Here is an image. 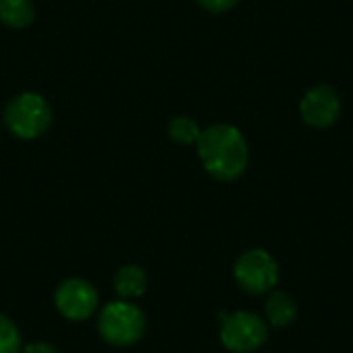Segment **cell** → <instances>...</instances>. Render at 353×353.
Segmentation results:
<instances>
[{
    "mask_svg": "<svg viewBox=\"0 0 353 353\" xmlns=\"http://www.w3.org/2000/svg\"><path fill=\"white\" fill-rule=\"evenodd\" d=\"M114 288L118 292L120 298L124 300H134L139 296L145 294L147 290V275L141 267L137 265H128V267H122L114 279Z\"/></svg>",
    "mask_w": 353,
    "mask_h": 353,
    "instance_id": "obj_9",
    "label": "cell"
},
{
    "mask_svg": "<svg viewBox=\"0 0 353 353\" xmlns=\"http://www.w3.org/2000/svg\"><path fill=\"white\" fill-rule=\"evenodd\" d=\"M221 331L219 339L225 350L234 353H252L265 345L269 325L254 312H219Z\"/></svg>",
    "mask_w": 353,
    "mask_h": 353,
    "instance_id": "obj_3",
    "label": "cell"
},
{
    "mask_svg": "<svg viewBox=\"0 0 353 353\" xmlns=\"http://www.w3.org/2000/svg\"><path fill=\"white\" fill-rule=\"evenodd\" d=\"M201 132L199 124L188 116H178L170 122V139L178 145H196Z\"/></svg>",
    "mask_w": 353,
    "mask_h": 353,
    "instance_id": "obj_11",
    "label": "cell"
},
{
    "mask_svg": "<svg viewBox=\"0 0 353 353\" xmlns=\"http://www.w3.org/2000/svg\"><path fill=\"white\" fill-rule=\"evenodd\" d=\"M196 151L207 174L219 182L238 180L246 172L250 159L244 134L232 124H213L205 128L196 141Z\"/></svg>",
    "mask_w": 353,
    "mask_h": 353,
    "instance_id": "obj_1",
    "label": "cell"
},
{
    "mask_svg": "<svg viewBox=\"0 0 353 353\" xmlns=\"http://www.w3.org/2000/svg\"><path fill=\"white\" fill-rule=\"evenodd\" d=\"M265 314H267V323L275 329H283L290 327L296 316H298V306L296 300L279 290H271L267 304H265Z\"/></svg>",
    "mask_w": 353,
    "mask_h": 353,
    "instance_id": "obj_8",
    "label": "cell"
},
{
    "mask_svg": "<svg viewBox=\"0 0 353 353\" xmlns=\"http://www.w3.org/2000/svg\"><path fill=\"white\" fill-rule=\"evenodd\" d=\"M341 114L339 93L331 85H316L300 101V116L312 128H329Z\"/></svg>",
    "mask_w": 353,
    "mask_h": 353,
    "instance_id": "obj_6",
    "label": "cell"
},
{
    "mask_svg": "<svg viewBox=\"0 0 353 353\" xmlns=\"http://www.w3.org/2000/svg\"><path fill=\"white\" fill-rule=\"evenodd\" d=\"M52 124L50 103L33 91H25L12 97L4 108V126L8 132L23 141L41 137Z\"/></svg>",
    "mask_w": 353,
    "mask_h": 353,
    "instance_id": "obj_2",
    "label": "cell"
},
{
    "mask_svg": "<svg viewBox=\"0 0 353 353\" xmlns=\"http://www.w3.org/2000/svg\"><path fill=\"white\" fill-rule=\"evenodd\" d=\"M35 19V8L31 0H0V21L6 27L23 29Z\"/></svg>",
    "mask_w": 353,
    "mask_h": 353,
    "instance_id": "obj_10",
    "label": "cell"
},
{
    "mask_svg": "<svg viewBox=\"0 0 353 353\" xmlns=\"http://www.w3.org/2000/svg\"><path fill=\"white\" fill-rule=\"evenodd\" d=\"M196 2L209 12H225L238 4V0H196Z\"/></svg>",
    "mask_w": 353,
    "mask_h": 353,
    "instance_id": "obj_13",
    "label": "cell"
},
{
    "mask_svg": "<svg viewBox=\"0 0 353 353\" xmlns=\"http://www.w3.org/2000/svg\"><path fill=\"white\" fill-rule=\"evenodd\" d=\"M145 314L141 312V308L128 304V302H112L108 304L101 314H99V323L97 329L101 333V337L118 347L124 345H132L137 343L143 333H145Z\"/></svg>",
    "mask_w": 353,
    "mask_h": 353,
    "instance_id": "obj_4",
    "label": "cell"
},
{
    "mask_svg": "<svg viewBox=\"0 0 353 353\" xmlns=\"http://www.w3.org/2000/svg\"><path fill=\"white\" fill-rule=\"evenodd\" d=\"M23 353H58L50 343H43V341H35V343H29Z\"/></svg>",
    "mask_w": 353,
    "mask_h": 353,
    "instance_id": "obj_14",
    "label": "cell"
},
{
    "mask_svg": "<svg viewBox=\"0 0 353 353\" xmlns=\"http://www.w3.org/2000/svg\"><path fill=\"white\" fill-rule=\"evenodd\" d=\"M21 352V333L4 314H0V353Z\"/></svg>",
    "mask_w": 353,
    "mask_h": 353,
    "instance_id": "obj_12",
    "label": "cell"
},
{
    "mask_svg": "<svg viewBox=\"0 0 353 353\" xmlns=\"http://www.w3.org/2000/svg\"><path fill=\"white\" fill-rule=\"evenodd\" d=\"M56 306L64 319L85 321L97 310L99 296L91 283L83 279H66L56 290Z\"/></svg>",
    "mask_w": 353,
    "mask_h": 353,
    "instance_id": "obj_7",
    "label": "cell"
},
{
    "mask_svg": "<svg viewBox=\"0 0 353 353\" xmlns=\"http://www.w3.org/2000/svg\"><path fill=\"white\" fill-rule=\"evenodd\" d=\"M234 277L246 294L261 296L275 290L279 281V267L267 250L252 248L236 261Z\"/></svg>",
    "mask_w": 353,
    "mask_h": 353,
    "instance_id": "obj_5",
    "label": "cell"
}]
</instances>
